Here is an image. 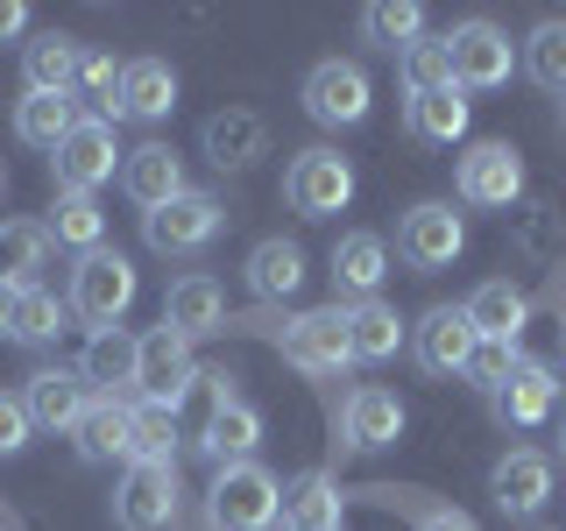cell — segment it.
I'll return each mask as SVG.
<instances>
[{"mask_svg":"<svg viewBox=\"0 0 566 531\" xmlns=\"http://www.w3.org/2000/svg\"><path fill=\"white\" fill-rule=\"evenodd\" d=\"M468 319H474V333H482V341H524V326H531V291H517L510 277H489V283H474Z\"/></svg>","mask_w":566,"mask_h":531,"instance_id":"obj_27","label":"cell"},{"mask_svg":"<svg viewBox=\"0 0 566 531\" xmlns=\"http://www.w3.org/2000/svg\"><path fill=\"white\" fill-rule=\"evenodd\" d=\"M460 248H468V220L447 206V199H424L403 212V227H397V256H403V270H453L460 262Z\"/></svg>","mask_w":566,"mask_h":531,"instance_id":"obj_11","label":"cell"},{"mask_svg":"<svg viewBox=\"0 0 566 531\" xmlns=\"http://www.w3.org/2000/svg\"><path fill=\"white\" fill-rule=\"evenodd\" d=\"M553 404H559V368L538 362V354H524V368L489 397V412H495V425H510V433H531Z\"/></svg>","mask_w":566,"mask_h":531,"instance_id":"obj_22","label":"cell"},{"mask_svg":"<svg viewBox=\"0 0 566 531\" xmlns=\"http://www.w3.org/2000/svg\"><path fill=\"white\" fill-rule=\"evenodd\" d=\"M78 454L93 460H128L135 454V404H120V397H93L85 404V418H78Z\"/></svg>","mask_w":566,"mask_h":531,"instance_id":"obj_29","label":"cell"},{"mask_svg":"<svg viewBox=\"0 0 566 531\" xmlns=\"http://www.w3.org/2000/svg\"><path fill=\"white\" fill-rule=\"evenodd\" d=\"M354 496H361V503H382V510H403L411 531H482L460 503H439V496H424V489H354Z\"/></svg>","mask_w":566,"mask_h":531,"instance_id":"obj_35","label":"cell"},{"mask_svg":"<svg viewBox=\"0 0 566 531\" xmlns=\"http://www.w3.org/2000/svg\"><path fill=\"white\" fill-rule=\"evenodd\" d=\"M14 298H22V291H8V283H0V333L14 326Z\"/></svg>","mask_w":566,"mask_h":531,"instance_id":"obj_46","label":"cell"},{"mask_svg":"<svg viewBox=\"0 0 566 531\" xmlns=\"http://www.w3.org/2000/svg\"><path fill=\"white\" fill-rule=\"evenodd\" d=\"M262 447V412L248 397H234V376H220L212 389V412H206V433H199V454L212 468H241V460H255Z\"/></svg>","mask_w":566,"mask_h":531,"instance_id":"obj_13","label":"cell"},{"mask_svg":"<svg viewBox=\"0 0 566 531\" xmlns=\"http://www.w3.org/2000/svg\"><path fill=\"white\" fill-rule=\"evenodd\" d=\"M340 518H347V489L326 468H305L283 482V503H276L283 531H340Z\"/></svg>","mask_w":566,"mask_h":531,"instance_id":"obj_21","label":"cell"},{"mask_svg":"<svg viewBox=\"0 0 566 531\" xmlns=\"http://www.w3.org/2000/svg\"><path fill=\"white\" fill-rule=\"evenodd\" d=\"M120 156H128V149L114 142V121L78 114V128L50 149V177H57V191H99L106 177L120 170Z\"/></svg>","mask_w":566,"mask_h":531,"instance_id":"obj_10","label":"cell"},{"mask_svg":"<svg viewBox=\"0 0 566 531\" xmlns=\"http://www.w3.org/2000/svg\"><path fill=\"white\" fill-rule=\"evenodd\" d=\"M135 460H156V468H177V412H156V404H135Z\"/></svg>","mask_w":566,"mask_h":531,"instance_id":"obj_41","label":"cell"},{"mask_svg":"<svg viewBox=\"0 0 566 531\" xmlns=\"http://www.w3.org/2000/svg\"><path fill=\"white\" fill-rule=\"evenodd\" d=\"M43 262H50L43 220H8V227H0V283H8V291H35Z\"/></svg>","mask_w":566,"mask_h":531,"instance_id":"obj_33","label":"cell"},{"mask_svg":"<svg viewBox=\"0 0 566 531\" xmlns=\"http://www.w3.org/2000/svg\"><path fill=\"white\" fill-rule=\"evenodd\" d=\"M78 58H85V43H71V35H57V29L29 35V43H22V79H29V93H64V100H71V85H78Z\"/></svg>","mask_w":566,"mask_h":531,"instance_id":"obj_30","label":"cell"},{"mask_svg":"<svg viewBox=\"0 0 566 531\" xmlns=\"http://www.w3.org/2000/svg\"><path fill=\"white\" fill-rule=\"evenodd\" d=\"M368 106H376V85H368V71L354 58H326L305 71V114L318 128H361Z\"/></svg>","mask_w":566,"mask_h":531,"instance_id":"obj_9","label":"cell"},{"mask_svg":"<svg viewBox=\"0 0 566 531\" xmlns=\"http://www.w3.org/2000/svg\"><path fill=\"white\" fill-rule=\"evenodd\" d=\"M510 248L531 262V270H559V248H566V227H559V206L545 191H524L510 206Z\"/></svg>","mask_w":566,"mask_h":531,"instance_id":"obj_24","label":"cell"},{"mask_svg":"<svg viewBox=\"0 0 566 531\" xmlns=\"http://www.w3.org/2000/svg\"><path fill=\"white\" fill-rule=\"evenodd\" d=\"M276 503H283V482L262 468V460L212 468V489H206L212 531H270V524H276Z\"/></svg>","mask_w":566,"mask_h":531,"instance_id":"obj_3","label":"cell"},{"mask_svg":"<svg viewBox=\"0 0 566 531\" xmlns=\"http://www.w3.org/2000/svg\"><path fill=\"white\" fill-rule=\"evenodd\" d=\"M199 149H206L212 170H248L262 149H270V121H262L255 106H220V114H206Z\"/></svg>","mask_w":566,"mask_h":531,"instance_id":"obj_18","label":"cell"},{"mask_svg":"<svg viewBox=\"0 0 566 531\" xmlns=\"http://www.w3.org/2000/svg\"><path fill=\"white\" fill-rule=\"evenodd\" d=\"M489 496H495V510H503V518H538V510L553 503V454L510 447L489 468Z\"/></svg>","mask_w":566,"mask_h":531,"instance_id":"obj_15","label":"cell"},{"mask_svg":"<svg viewBox=\"0 0 566 531\" xmlns=\"http://www.w3.org/2000/svg\"><path fill=\"white\" fill-rule=\"evenodd\" d=\"M64 326H71V305H64V298H50L43 283L14 298V326H8V333H14L22 347H50V341H57Z\"/></svg>","mask_w":566,"mask_h":531,"instance_id":"obj_38","label":"cell"},{"mask_svg":"<svg viewBox=\"0 0 566 531\" xmlns=\"http://www.w3.org/2000/svg\"><path fill=\"white\" fill-rule=\"evenodd\" d=\"M0 191H8V170H0Z\"/></svg>","mask_w":566,"mask_h":531,"instance_id":"obj_48","label":"cell"},{"mask_svg":"<svg viewBox=\"0 0 566 531\" xmlns=\"http://www.w3.org/2000/svg\"><path fill=\"white\" fill-rule=\"evenodd\" d=\"M191 383H206V376H199V362H191V341H177L170 326L142 333V354H135V404L177 412V404L191 397Z\"/></svg>","mask_w":566,"mask_h":531,"instance_id":"obj_6","label":"cell"},{"mask_svg":"<svg viewBox=\"0 0 566 531\" xmlns=\"http://www.w3.org/2000/svg\"><path fill=\"white\" fill-rule=\"evenodd\" d=\"M120 191L142 206V212H156V206H170V199H185V164H177V149L170 142H142V149L120 156Z\"/></svg>","mask_w":566,"mask_h":531,"instance_id":"obj_23","label":"cell"},{"mask_svg":"<svg viewBox=\"0 0 566 531\" xmlns=\"http://www.w3.org/2000/svg\"><path fill=\"white\" fill-rule=\"evenodd\" d=\"M326 277H333V305H368V298H382V277H389L382 235H340L333 256H326Z\"/></svg>","mask_w":566,"mask_h":531,"instance_id":"obj_17","label":"cell"},{"mask_svg":"<svg viewBox=\"0 0 566 531\" xmlns=\"http://www.w3.org/2000/svg\"><path fill=\"white\" fill-rule=\"evenodd\" d=\"M177 518V468H156V460H135L114 489V524L120 531H164Z\"/></svg>","mask_w":566,"mask_h":531,"instance_id":"obj_16","label":"cell"},{"mask_svg":"<svg viewBox=\"0 0 566 531\" xmlns=\"http://www.w3.org/2000/svg\"><path fill=\"white\" fill-rule=\"evenodd\" d=\"M474 341H482V333H474V319H468V305H432L411 326V354H418V368L424 376H468V354H474Z\"/></svg>","mask_w":566,"mask_h":531,"instance_id":"obj_14","label":"cell"},{"mask_svg":"<svg viewBox=\"0 0 566 531\" xmlns=\"http://www.w3.org/2000/svg\"><path fill=\"white\" fill-rule=\"evenodd\" d=\"M283 199H291V212H305V220H333L354 199V164L340 149H297L291 170H283Z\"/></svg>","mask_w":566,"mask_h":531,"instance_id":"obj_8","label":"cell"},{"mask_svg":"<svg viewBox=\"0 0 566 531\" xmlns=\"http://www.w3.org/2000/svg\"><path fill=\"white\" fill-rule=\"evenodd\" d=\"M403 121H411L418 142H468V93L460 85H439V93H411L403 100Z\"/></svg>","mask_w":566,"mask_h":531,"instance_id":"obj_31","label":"cell"},{"mask_svg":"<svg viewBox=\"0 0 566 531\" xmlns=\"http://www.w3.org/2000/svg\"><path fill=\"white\" fill-rule=\"evenodd\" d=\"M403 439V404L382 383H354L333 412V454H382Z\"/></svg>","mask_w":566,"mask_h":531,"instance_id":"obj_7","label":"cell"},{"mask_svg":"<svg viewBox=\"0 0 566 531\" xmlns=\"http://www.w3.org/2000/svg\"><path fill=\"white\" fill-rule=\"evenodd\" d=\"M241 277H248V291H255L262 305H283V298H297V283H305V248L283 241V235H270V241L248 248Z\"/></svg>","mask_w":566,"mask_h":531,"instance_id":"obj_25","label":"cell"},{"mask_svg":"<svg viewBox=\"0 0 566 531\" xmlns=\"http://www.w3.org/2000/svg\"><path fill=\"white\" fill-rule=\"evenodd\" d=\"M361 35L382 50H411L424 35V8L418 0H376V8H361Z\"/></svg>","mask_w":566,"mask_h":531,"instance_id":"obj_40","label":"cell"},{"mask_svg":"<svg viewBox=\"0 0 566 531\" xmlns=\"http://www.w3.org/2000/svg\"><path fill=\"white\" fill-rule=\"evenodd\" d=\"M71 128H78V100H64V93H29V100H14V135H22L29 149H57Z\"/></svg>","mask_w":566,"mask_h":531,"instance_id":"obj_36","label":"cell"},{"mask_svg":"<svg viewBox=\"0 0 566 531\" xmlns=\"http://www.w3.org/2000/svg\"><path fill=\"white\" fill-rule=\"evenodd\" d=\"M553 454H559V460H566V418H559V433H553Z\"/></svg>","mask_w":566,"mask_h":531,"instance_id":"obj_47","label":"cell"},{"mask_svg":"<svg viewBox=\"0 0 566 531\" xmlns=\"http://www.w3.org/2000/svg\"><path fill=\"white\" fill-rule=\"evenodd\" d=\"M227 333H262V341L283 347V362L297 376H347L354 368V347H347V305H318V312H283V305H262L234 319L227 312Z\"/></svg>","mask_w":566,"mask_h":531,"instance_id":"obj_1","label":"cell"},{"mask_svg":"<svg viewBox=\"0 0 566 531\" xmlns=\"http://www.w3.org/2000/svg\"><path fill=\"white\" fill-rule=\"evenodd\" d=\"M397 79H403V93H439V85H453L447 35H418L411 50H397Z\"/></svg>","mask_w":566,"mask_h":531,"instance_id":"obj_39","label":"cell"},{"mask_svg":"<svg viewBox=\"0 0 566 531\" xmlns=\"http://www.w3.org/2000/svg\"><path fill=\"white\" fill-rule=\"evenodd\" d=\"M85 404H93V389H85L78 368H35L22 383V412H29V425H43V433H78Z\"/></svg>","mask_w":566,"mask_h":531,"instance_id":"obj_19","label":"cell"},{"mask_svg":"<svg viewBox=\"0 0 566 531\" xmlns=\"http://www.w3.org/2000/svg\"><path fill=\"white\" fill-rule=\"evenodd\" d=\"M559 114H566V100H559Z\"/></svg>","mask_w":566,"mask_h":531,"instance_id":"obj_49","label":"cell"},{"mask_svg":"<svg viewBox=\"0 0 566 531\" xmlns=\"http://www.w3.org/2000/svg\"><path fill=\"white\" fill-rule=\"evenodd\" d=\"M524 79L531 85H545V93H559L566 100V14H553V22H538L524 35Z\"/></svg>","mask_w":566,"mask_h":531,"instance_id":"obj_37","label":"cell"},{"mask_svg":"<svg viewBox=\"0 0 566 531\" xmlns=\"http://www.w3.org/2000/svg\"><path fill=\"white\" fill-rule=\"evenodd\" d=\"M29 29V8H14V0H0V43H8V35H22Z\"/></svg>","mask_w":566,"mask_h":531,"instance_id":"obj_44","label":"cell"},{"mask_svg":"<svg viewBox=\"0 0 566 531\" xmlns=\"http://www.w3.org/2000/svg\"><path fill=\"white\" fill-rule=\"evenodd\" d=\"M447 50H453V85L460 93H495V85H510V71H517V50H510V35L495 22H453L447 29Z\"/></svg>","mask_w":566,"mask_h":531,"instance_id":"obj_12","label":"cell"},{"mask_svg":"<svg viewBox=\"0 0 566 531\" xmlns=\"http://www.w3.org/2000/svg\"><path fill=\"white\" fill-rule=\"evenodd\" d=\"M29 433H35V425H29V412H22V397H14V389H0V460L22 454Z\"/></svg>","mask_w":566,"mask_h":531,"instance_id":"obj_43","label":"cell"},{"mask_svg":"<svg viewBox=\"0 0 566 531\" xmlns=\"http://www.w3.org/2000/svg\"><path fill=\"white\" fill-rule=\"evenodd\" d=\"M538 531H545V524H538Z\"/></svg>","mask_w":566,"mask_h":531,"instance_id":"obj_50","label":"cell"},{"mask_svg":"<svg viewBox=\"0 0 566 531\" xmlns=\"http://www.w3.org/2000/svg\"><path fill=\"white\" fill-rule=\"evenodd\" d=\"M403 319L397 305H382V298H368V305H347V347H354V362H389V354L403 347Z\"/></svg>","mask_w":566,"mask_h":531,"instance_id":"obj_34","label":"cell"},{"mask_svg":"<svg viewBox=\"0 0 566 531\" xmlns=\"http://www.w3.org/2000/svg\"><path fill=\"white\" fill-rule=\"evenodd\" d=\"M135 291H142L135 262L120 256V248H93V256H78V270H71V298H64V305L78 312L93 333H106V326H120V319H128Z\"/></svg>","mask_w":566,"mask_h":531,"instance_id":"obj_2","label":"cell"},{"mask_svg":"<svg viewBox=\"0 0 566 531\" xmlns=\"http://www.w3.org/2000/svg\"><path fill=\"white\" fill-rule=\"evenodd\" d=\"M553 312H559V354H566V270H553Z\"/></svg>","mask_w":566,"mask_h":531,"instance_id":"obj_45","label":"cell"},{"mask_svg":"<svg viewBox=\"0 0 566 531\" xmlns=\"http://www.w3.org/2000/svg\"><path fill=\"white\" fill-rule=\"evenodd\" d=\"M227 227V206L212 199V191H185V199L142 212V241L156 248V256H206L212 241H220Z\"/></svg>","mask_w":566,"mask_h":531,"instance_id":"obj_5","label":"cell"},{"mask_svg":"<svg viewBox=\"0 0 566 531\" xmlns=\"http://www.w3.org/2000/svg\"><path fill=\"white\" fill-rule=\"evenodd\" d=\"M170 106H177V71L164 58L120 64V121H170Z\"/></svg>","mask_w":566,"mask_h":531,"instance_id":"obj_26","label":"cell"},{"mask_svg":"<svg viewBox=\"0 0 566 531\" xmlns=\"http://www.w3.org/2000/svg\"><path fill=\"white\" fill-rule=\"evenodd\" d=\"M517 368H524V347L517 341H474V354H468V383L489 389V397L517 376Z\"/></svg>","mask_w":566,"mask_h":531,"instance_id":"obj_42","label":"cell"},{"mask_svg":"<svg viewBox=\"0 0 566 531\" xmlns=\"http://www.w3.org/2000/svg\"><path fill=\"white\" fill-rule=\"evenodd\" d=\"M135 354H142V341H135L128 326H106V333H93V341H85V362H78L85 389H93V397L135 389Z\"/></svg>","mask_w":566,"mask_h":531,"instance_id":"obj_28","label":"cell"},{"mask_svg":"<svg viewBox=\"0 0 566 531\" xmlns=\"http://www.w3.org/2000/svg\"><path fill=\"white\" fill-rule=\"evenodd\" d=\"M43 235L57 248H78V256H93V248H106V212L93 191H57V206H50Z\"/></svg>","mask_w":566,"mask_h":531,"instance_id":"obj_32","label":"cell"},{"mask_svg":"<svg viewBox=\"0 0 566 531\" xmlns=\"http://www.w3.org/2000/svg\"><path fill=\"white\" fill-rule=\"evenodd\" d=\"M164 326L177 333V341H206V333H227V291H220V277H206V270L177 277L170 291H164Z\"/></svg>","mask_w":566,"mask_h":531,"instance_id":"obj_20","label":"cell"},{"mask_svg":"<svg viewBox=\"0 0 566 531\" xmlns=\"http://www.w3.org/2000/svg\"><path fill=\"white\" fill-rule=\"evenodd\" d=\"M453 191L460 206H489V212H510L524 199V156L510 142H468L453 164Z\"/></svg>","mask_w":566,"mask_h":531,"instance_id":"obj_4","label":"cell"}]
</instances>
